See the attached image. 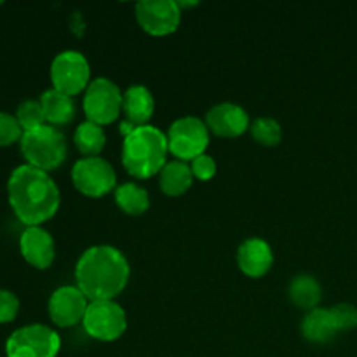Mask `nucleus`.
Segmentation results:
<instances>
[{
	"label": "nucleus",
	"instance_id": "nucleus-26",
	"mask_svg": "<svg viewBox=\"0 0 357 357\" xmlns=\"http://www.w3.org/2000/svg\"><path fill=\"white\" fill-rule=\"evenodd\" d=\"M20 309L21 302L16 293L0 288V324H10L13 321H16Z\"/></svg>",
	"mask_w": 357,
	"mask_h": 357
},
{
	"label": "nucleus",
	"instance_id": "nucleus-15",
	"mask_svg": "<svg viewBox=\"0 0 357 357\" xmlns=\"http://www.w3.org/2000/svg\"><path fill=\"white\" fill-rule=\"evenodd\" d=\"M237 265L244 275L251 279H260L267 275L274 265V253L264 239L251 237L239 246Z\"/></svg>",
	"mask_w": 357,
	"mask_h": 357
},
{
	"label": "nucleus",
	"instance_id": "nucleus-13",
	"mask_svg": "<svg viewBox=\"0 0 357 357\" xmlns=\"http://www.w3.org/2000/svg\"><path fill=\"white\" fill-rule=\"evenodd\" d=\"M20 253L30 267L45 271L56 258L54 239L42 227H24L20 236Z\"/></svg>",
	"mask_w": 357,
	"mask_h": 357
},
{
	"label": "nucleus",
	"instance_id": "nucleus-29",
	"mask_svg": "<svg viewBox=\"0 0 357 357\" xmlns=\"http://www.w3.org/2000/svg\"><path fill=\"white\" fill-rule=\"evenodd\" d=\"M0 6H2V2H0Z\"/></svg>",
	"mask_w": 357,
	"mask_h": 357
},
{
	"label": "nucleus",
	"instance_id": "nucleus-5",
	"mask_svg": "<svg viewBox=\"0 0 357 357\" xmlns=\"http://www.w3.org/2000/svg\"><path fill=\"white\" fill-rule=\"evenodd\" d=\"M61 338L45 324H26L14 330L6 340V357H56Z\"/></svg>",
	"mask_w": 357,
	"mask_h": 357
},
{
	"label": "nucleus",
	"instance_id": "nucleus-20",
	"mask_svg": "<svg viewBox=\"0 0 357 357\" xmlns=\"http://www.w3.org/2000/svg\"><path fill=\"white\" fill-rule=\"evenodd\" d=\"M288 295L293 305L310 312V310L317 309V305H319L321 298H323V288H321L316 278L309 274H300L289 282Z\"/></svg>",
	"mask_w": 357,
	"mask_h": 357
},
{
	"label": "nucleus",
	"instance_id": "nucleus-24",
	"mask_svg": "<svg viewBox=\"0 0 357 357\" xmlns=\"http://www.w3.org/2000/svg\"><path fill=\"white\" fill-rule=\"evenodd\" d=\"M16 119L20 122V126L23 128V131H31V129H37L40 126L45 124L44 110H42L40 100H24L17 105L16 108Z\"/></svg>",
	"mask_w": 357,
	"mask_h": 357
},
{
	"label": "nucleus",
	"instance_id": "nucleus-7",
	"mask_svg": "<svg viewBox=\"0 0 357 357\" xmlns=\"http://www.w3.org/2000/svg\"><path fill=\"white\" fill-rule=\"evenodd\" d=\"M84 331L98 342H115L128 330L126 310L114 300L89 302L82 321Z\"/></svg>",
	"mask_w": 357,
	"mask_h": 357
},
{
	"label": "nucleus",
	"instance_id": "nucleus-2",
	"mask_svg": "<svg viewBox=\"0 0 357 357\" xmlns=\"http://www.w3.org/2000/svg\"><path fill=\"white\" fill-rule=\"evenodd\" d=\"M129 275L128 258L117 248L105 244L84 251L75 267L77 288L89 302L114 300L126 289Z\"/></svg>",
	"mask_w": 357,
	"mask_h": 357
},
{
	"label": "nucleus",
	"instance_id": "nucleus-9",
	"mask_svg": "<svg viewBox=\"0 0 357 357\" xmlns=\"http://www.w3.org/2000/svg\"><path fill=\"white\" fill-rule=\"evenodd\" d=\"M52 89L77 96L91 84V66L79 51H63L51 63Z\"/></svg>",
	"mask_w": 357,
	"mask_h": 357
},
{
	"label": "nucleus",
	"instance_id": "nucleus-16",
	"mask_svg": "<svg viewBox=\"0 0 357 357\" xmlns=\"http://www.w3.org/2000/svg\"><path fill=\"white\" fill-rule=\"evenodd\" d=\"M153 110H155V101H153L152 93L145 86H131L126 89L122 96V112L126 115V121L135 128L146 126L152 119Z\"/></svg>",
	"mask_w": 357,
	"mask_h": 357
},
{
	"label": "nucleus",
	"instance_id": "nucleus-19",
	"mask_svg": "<svg viewBox=\"0 0 357 357\" xmlns=\"http://www.w3.org/2000/svg\"><path fill=\"white\" fill-rule=\"evenodd\" d=\"M192 183H194V174H192L190 166L181 160L167 162L159 173L160 190L169 197H180V195L187 194Z\"/></svg>",
	"mask_w": 357,
	"mask_h": 357
},
{
	"label": "nucleus",
	"instance_id": "nucleus-6",
	"mask_svg": "<svg viewBox=\"0 0 357 357\" xmlns=\"http://www.w3.org/2000/svg\"><path fill=\"white\" fill-rule=\"evenodd\" d=\"M122 96L124 94L121 93L117 84L110 79L100 77L91 80L82 103L87 121L101 128L117 121L122 112Z\"/></svg>",
	"mask_w": 357,
	"mask_h": 357
},
{
	"label": "nucleus",
	"instance_id": "nucleus-18",
	"mask_svg": "<svg viewBox=\"0 0 357 357\" xmlns=\"http://www.w3.org/2000/svg\"><path fill=\"white\" fill-rule=\"evenodd\" d=\"M300 330H302L303 338L312 342V344H326V342L333 340L337 333H340L337 324H335L333 316H331V310L319 309V307L307 312Z\"/></svg>",
	"mask_w": 357,
	"mask_h": 357
},
{
	"label": "nucleus",
	"instance_id": "nucleus-14",
	"mask_svg": "<svg viewBox=\"0 0 357 357\" xmlns=\"http://www.w3.org/2000/svg\"><path fill=\"white\" fill-rule=\"evenodd\" d=\"M206 126L222 138H239L250 129L246 110L236 103H220L206 114Z\"/></svg>",
	"mask_w": 357,
	"mask_h": 357
},
{
	"label": "nucleus",
	"instance_id": "nucleus-21",
	"mask_svg": "<svg viewBox=\"0 0 357 357\" xmlns=\"http://www.w3.org/2000/svg\"><path fill=\"white\" fill-rule=\"evenodd\" d=\"M115 204L129 216H139L150 208L149 192L136 183H124L115 190Z\"/></svg>",
	"mask_w": 357,
	"mask_h": 357
},
{
	"label": "nucleus",
	"instance_id": "nucleus-23",
	"mask_svg": "<svg viewBox=\"0 0 357 357\" xmlns=\"http://www.w3.org/2000/svg\"><path fill=\"white\" fill-rule=\"evenodd\" d=\"M251 136L258 145L264 146H275L281 143L282 129L278 121L271 117H260L250 126Z\"/></svg>",
	"mask_w": 357,
	"mask_h": 357
},
{
	"label": "nucleus",
	"instance_id": "nucleus-17",
	"mask_svg": "<svg viewBox=\"0 0 357 357\" xmlns=\"http://www.w3.org/2000/svg\"><path fill=\"white\" fill-rule=\"evenodd\" d=\"M42 110H44L45 124L52 128L66 126L75 119V101L72 96L59 93L56 89H47L40 96Z\"/></svg>",
	"mask_w": 357,
	"mask_h": 357
},
{
	"label": "nucleus",
	"instance_id": "nucleus-27",
	"mask_svg": "<svg viewBox=\"0 0 357 357\" xmlns=\"http://www.w3.org/2000/svg\"><path fill=\"white\" fill-rule=\"evenodd\" d=\"M330 310L338 331H351L357 328V307L351 303H338Z\"/></svg>",
	"mask_w": 357,
	"mask_h": 357
},
{
	"label": "nucleus",
	"instance_id": "nucleus-8",
	"mask_svg": "<svg viewBox=\"0 0 357 357\" xmlns=\"http://www.w3.org/2000/svg\"><path fill=\"white\" fill-rule=\"evenodd\" d=\"M169 152L178 160H194L206 153L209 145V129L206 122L197 117H181L169 126L167 131Z\"/></svg>",
	"mask_w": 357,
	"mask_h": 357
},
{
	"label": "nucleus",
	"instance_id": "nucleus-10",
	"mask_svg": "<svg viewBox=\"0 0 357 357\" xmlns=\"http://www.w3.org/2000/svg\"><path fill=\"white\" fill-rule=\"evenodd\" d=\"M73 187L82 195L100 199L110 194L117 185L114 167L101 157H82L72 167Z\"/></svg>",
	"mask_w": 357,
	"mask_h": 357
},
{
	"label": "nucleus",
	"instance_id": "nucleus-25",
	"mask_svg": "<svg viewBox=\"0 0 357 357\" xmlns=\"http://www.w3.org/2000/svg\"><path fill=\"white\" fill-rule=\"evenodd\" d=\"M23 135L24 131L20 126V122H17L16 115L0 112V149L20 143Z\"/></svg>",
	"mask_w": 357,
	"mask_h": 357
},
{
	"label": "nucleus",
	"instance_id": "nucleus-22",
	"mask_svg": "<svg viewBox=\"0 0 357 357\" xmlns=\"http://www.w3.org/2000/svg\"><path fill=\"white\" fill-rule=\"evenodd\" d=\"M73 143L84 157H98L107 145V136L101 126L86 121L73 132Z\"/></svg>",
	"mask_w": 357,
	"mask_h": 357
},
{
	"label": "nucleus",
	"instance_id": "nucleus-12",
	"mask_svg": "<svg viewBox=\"0 0 357 357\" xmlns=\"http://www.w3.org/2000/svg\"><path fill=\"white\" fill-rule=\"evenodd\" d=\"M89 300L77 286H61L54 289L47 302L49 319L58 328H72L82 323Z\"/></svg>",
	"mask_w": 357,
	"mask_h": 357
},
{
	"label": "nucleus",
	"instance_id": "nucleus-11",
	"mask_svg": "<svg viewBox=\"0 0 357 357\" xmlns=\"http://www.w3.org/2000/svg\"><path fill=\"white\" fill-rule=\"evenodd\" d=\"M136 21L152 37L174 33L181 23V9L174 0H143L135 7Z\"/></svg>",
	"mask_w": 357,
	"mask_h": 357
},
{
	"label": "nucleus",
	"instance_id": "nucleus-1",
	"mask_svg": "<svg viewBox=\"0 0 357 357\" xmlns=\"http://www.w3.org/2000/svg\"><path fill=\"white\" fill-rule=\"evenodd\" d=\"M7 201L24 227H42L58 213L61 195L49 173L21 164L7 180Z\"/></svg>",
	"mask_w": 357,
	"mask_h": 357
},
{
	"label": "nucleus",
	"instance_id": "nucleus-28",
	"mask_svg": "<svg viewBox=\"0 0 357 357\" xmlns=\"http://www.w3.org/2000/svg\"><path fill=\"white\" fill-rule=\"evenodd\" d=\"M192 174H194L195 180L199 181H209L215 178L216 174V162L211 155L208 153H202V155L195 157L190 164Z\"/></svg>",
	"mask_w": 357,
	"mask_h": 357
},
{
	"label": "nucleus",
	"instance_id": "nucleus-4",
	"mask_svg": "<svg viewBox=\"0 0 357 357\" xmlns=\"http://www.w3.org/2000/svg\"><path fill=\"white\" fill-rule=\"evenodd\" d=\"M20 150L28 166L49 173L65 162L68 146L65 135L58 128L44 124L24 132L20 142Z\"/></svg>",
	"mask_w": 357,
	"mask_h": 357
},
{
	"label": "nucleus",
	"instance_id": "nucleus-3",
	"mask_svg": "<svg viewBox=\"0 0 357 357\" xmlns=\"http://www.w3.org/2000/svg\"><path fill=\"white\" fill-rule=\"evenodd\" d=\"M169 153L167 136L155 126H139L122 143V164L136 180H149L162 171Z\"/></svg>",
	"mask_w": 357,
	"mask_h": 357
}]
</instances>
